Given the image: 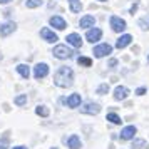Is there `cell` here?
I'll list each match as a JSON object with an SVG mask.
<instances>
[{"label":"cell","mask_w":149,"mask_h":149,"mask_svg":"<svg viewBox=\"0 0 149 149\" xmlns=\"http://www.w3.org/2000/svg\"><path fill=\"white\" fill-rule=\"evenodd\" d=\"M15 27H17V25H15L14 22H5V24L0 27V35H2V37H7V35H10L15 30Z\"/></svg>","instance_id":"13"},{"label":"cell","mask_w":149,"mask_h":149,"mask_svg":"<svg viewBox=\"0 0 149 149\" xmlns=\"http://www.w3.org/2000/svg\"><path fill=\"white\" fill-rule=\"evenodd\" d=\"M94 24H95V19L92 15H84L81 19V22H79L81 29H91V27H94Z\"/></svg>","instance_id":"14"},{"label":"cell","mask_w":149,"mask_h":149,"mask_svg":"<svg viewBox=\"0 0 149 149\" xmlns=\"http://www.w3.org/2000/svg\"><path fill=\"white\" fill-rule=\"evenodd\" d=\"M146 146V141L144 139H136L134 142H132V149H142Z\"/></svg>","instance_id":"24"},{"label":"cell","mask_w":149,"mask_h":149,"mask_svg":"<svg viewBox=\"0 0 149 149\" xmlns=\"http://www.w3.org/2000/svg\"><path fill=\"white\" fill-rule=\"evenodd\" d=\"M15 104L17 106H24V104H27V94H22V95H17L15 97Z\"/></svg>","instance_id":"23"},{"label":"cell","mask_w":149,"mask_h":149,"mask_svg":"<svg viewBox=\"0 0 149 149\" xmlns=\"http://www.w3.org/2000/svg\"><path fill=\"white\" fill-rule=\"evenodd\" d=\"M69 7H70V12L77 14V12L82 10V3H81V0H69Z\"/></svg>","instance_id":"19"},{"label":"cell","mask_w":149,"mask_h":149,"mask_svg":"<svg viewBox=\"0 0 149 149\" xmlns=\"http://www.w3.org/2000/svg\"><path fill=\"white\" fill-rule=\"evenodd\" d=\"M40 35H42V39H44L45 42H55V40H57V35H55L50 29H47V27L40 30Z\"/></svg>","instance_id":"15"},{"label":"cell","mask_w":149,"mask_h":149,"mask_svg":"<svg viewBox=\"0 0 149 149\" xmlns=\"http://www.w3.org/2000/svg\"><path fill=\"white\" fill-rule=\"evenodd\" d=\"M137 132V129L134 126H127V127H124L121 131V139L124 141H127V139H134V134Z\"/></svg>","instance_id":"11"},{"label":"cell","mask_w":149,"mask_h":149,"mask_svg":"<svg viewBox=\"0 0 149 149\" xmlns=\"http://www.w3.org/2000/svg\"><path fill=\"white\" fill-rule=\"evenodd\" d=\"M52 149H59V148H52Z\"/></svg>","instance_id":"32"},{"label":"cell","mask_w":149,"mask_h":149,"mask_svg":"<svg viewBox=\"0 0 149 149\" xmlns=\"http://www.w3.org/2000/svg\"><path fill=\"white\" fill-rule=\"evenodd\" d=\"M62 101L65 102V104H67L69 107H79V106H81V94H72L70 95V97H67V99H62Z\"/></svg>","instance_id":"10"},{"label":"cell","mask_w":149,"mask_h":149,"mask_svg":"<svg viewBox=\"0 0 149 149\" xmlns=\"http://www.w3.org/2000/svg\"><path fill=\"white\" fill-rule=\"evenodd\" d=\"M111 52H112V47H111L109 44H101V45L94 47V55L97 57V59H101V57H106V55H109Z\"/></svg>","instance_id":"4"},{"label":"cell","mask_w":149,"mask_h":149,"mask_svg":"<svg viewBox=\"0 0 149 149\" xmlns=\"http://www.w3.org/2000/svg\"><path fill=\"white\" fill-rule=\"evenodd\" d=\"M116 65H117V61L116 59H112V61L109 62V67H116Z\"/></svg>","instance_id":"28"},{"label":"cell","mask_w":149,"mask_h":149,"mask_svg":"<svg viewBox=\"0 0 149 149\" xmlns=\"http://www.w3.org/2000/svg\"><path fill=\"white\" fill-rule=\"evenodd\" d=\"M99 111H101V106H99V104H95V102H87L84 107H81V112H82V114L95 116V114H99Z\"/></svg>","instance_id":"5"},{"label":"cell","mask_w":149,"mask_h":149,"mask_svg":"<svg viewBox=\"0 0 149 149\" xmlns=\"http://www.w3.org/2000/svg\"><path fill=\"white\" fill-rule=\"evenodd\" d=\"M42 3V0H27V8H35Z\"/></svg>","instance_id":"26"},{"label":"cell","mask_w":149,"mask_h":149,"mask_svg":"<svg viewBox=\"0 0 149 149\" xmlns=\"http://www.w3.org/2000/svg\"><path fill=\"white\" fill-rule=\"evenodd\" d=\"M131 40H132V35H129V34L122 35V37H119V39H117V42H116V47H117V49L127 47L129 44H131Z\"/></svg>","instance_id":"16"},{"label":"cell","mask_w":149,"mask_h":149,"mask_svg":"<svg viewBox=\"0 0 149 149\" xmlns=\"http://www.w3.org/2000/svg\"><path fill=\"white\" fill-rule=\"evenodd\" d=\"M129 95V89L124 87V86H117L114 91V99L116 101H124L126 97Z\"/></svg>","instance_id":"8"},{"label":"cell","mask_w":149,"mask_h":149,"mask_svg":"<svg viewBox=\"0 0 149 149\" xmlns=\"http://www.w3.org/2000/svg\"><path fill=\"white\" fill-rule=\"evenodd\" d=\"M10 2H12V0H0V3H2V5H5V3H10Z\"/></svg>","instance_id":"29"},{"label":"cell","mask_w":149,"mask_h":149,"mask_svg":"<svg viewBox=\"0 0 149 149\" xmlns=\"http://www.w3.org/2000/svg\"><path fill=\"white\" fill-rule=\"evenodd\" d=\"M101 2H106V0H101Z\"/></svg>","instance_id":"33"},{"label":"cell","mask_w":149,"mask_h":149,"mask_svg":"<svg viewBox=\"0 0 149 149\" xmlns=\"http://www.w3.org/2000/svg\"><path fill=\"white\" fill-rule=\"evenodd\" d=\"M0 149H5V148H2V146H0Z\"/></svg>","instance_id":"31"},{"label":"cell","mask_w":149,"mask_h":149,"mask_svg":"<svg viewBox=\"0 0 149 149\" xmlns=\"http://www.w3.org/2000/svg\"><path fill=\"white\" fill-rule=\"evenodd\" d=\"M49 74V65L47 64H37L34 67V77L35 79H44Z\"/></svg>","instance_id":"7"},{"label":"cell","mask_w":149,"mask_h":149,"mask_svg":"<svg viewBox=\"0 0 149 149\" xmlns=\"http://www.w3.org/2000/svg\"><path fill=\"white\" fill-rule=\"evenodd\" d=\"M17 72H19L24 79H29V77H30V69H29V65H25V64L17 65Z\"/></svg>","instance_id":"18"},{"label":"cell","mask_w":149,"mask_h":149,"mask_svg":"<svg viewBox=\"0 0 149 149\" xmlns=\"http://www.w3.org/2000/svg\"><path fill=\"white\" fill-rule=\"evenodd\" d=\"M136 94H137V95H142V94H146V89H144V87H139L137 91H136Z\"/></svg>","instance_id":"27"},{"label":"cell","mask_w":149,"mask_h":149,"mask_svg":"<svg viewBox=\"0 0 149 149\" xmlns=\"http://www.w3.org/2000/svg\"><path fill=\"white\" fill-rule=\"evenodd\" d=\"M148 61H149V57H148Z\"/></svg>","instance_id":"34"},{"label":"cell","mask_w":149,"mask_h":149,"mask_svg":"<svg viewBox=\"0 0 149 149\" xmlns=\"http://www.w3.org/2000/svg\"><path fill=\"white\" fill-rule=\"evenodd\" d=\"M111 27H112L114 32H122L126 29V20L121 19V17H117V15H112L111 17Z\"/></svg>","instance_id":"3"},{"label":"cell","mask_w":149,"mask_h":149,"mask_svg":"<svg viewBox=\"0 0 149 149\" xmlns=\"http://www.w3.org/2000/svg\"><path fill=\"white\" fill-rule=\"evenodd\" d=\"M35 112H37V116H42V117H47V116L50 114V111H49L45 106H39V107L35 109Z\"/></svg>","instance_id":"20"},{"label":"cell","mask_w":149,"mask_h":149,"mask_svg":"<svg viewBox=\"0 0 149 149\" xmlns=\"http://www.w3.org/2000/svg\"><path fill=\"white\" fill-rule=\"evenodd\" d=\"M12 149H27L25 146H17V148H12Z\"/></svg>","instance_id":"30"},{"label":"cell","mask_w":149,"mask_h":149,"mask_svg":"<svg viewBox=\"0 0 149 149\" xmlns=\"http://www.w3.org/2000/svg\"><path fill=\"white\" fill-rule=\"evenodd\" d=\"M77 62H79V65H84V67H91L92 65V61L89 57H79Z\"/></svg>","instance_id":"22"},{"label":"cell","mask_w":149,"mask_h":149,"mask_svg":"<svg viewBox=\"0 0 149 149\" xmlns=\"http://www.w3.org/2000/svg\"><path fill=\"white\" fill-rule=\"evenodd\" d=\"M50 25H52V27H55L57 30H64V29L67 27V24H65V20H64L62 17H57V15H54V17H50Z\"/></svg>","instance_id":"12"},{"label":"cell","mask_w":149,"mask_h":149,"mask_svg":"<svg viewBox=\"0 0 149 149\" xmlns=\"http://www.w3.org/2000/svg\"><path fill=\"white\" fill-rule=\"evenodd\" d=\"M52 54H54V57H57V59H62V61H64V59H70L74 52H72V50L67 47V45H55Z\"/></svg>","instance_id":"2"},{"label":"cell","mask_w":149,"mask_h":149,"mask_svg":"<svg viewBox=\"0 0 149 149\" xmlns=\"http://www.w3.org/2000/svg\"><path fill=\"white\" fill-rule=\"evenodd\" d=\"M101 37H102V30H101V29H95V27L94 29H89L87 34H86V39H87V42H91V44L101 40Z\"/></svg>","instance_id":"6"},{"label":"cell","mask_w":149,"mask_h":149,"mask_svg":"<svg viewBox=\"0 0 149 149\" xmlns=\"http://www.w3.org/2000/svg\"><path fill=\"white\" fill-rule=\"evenodd\" d=\"M109 92V86L107 84H101L99 87H97V94L99 95H104V94H107Z\"/></svg>","instance_id":"25"},{"label":"cell","mask_w":149,"mask_h":149,"mask_svg":"<svg viewBox=\"0 0 149 149\" xmlns=\"http://www.w3.org/2000/svg\"><path fill=\"white\" fill-rule=\"evenodd\" d=\"M106 119H107V121H111L112 124H121V122H122V121H121V117H119L117 114H114V112H109Z\"/></svg>","instance_id":"21"},{"label":"cell","mask_w":149,"mask_h":149,"mask_svg":"<svg viewBox=\"0 0 149 149\" xmlns=\"http://www.w3.org/2000/svg\"><path fill=\"white\" fill-rule=\"evenodd\" d=\"M67 146H69V149H81L82 144H81L79 136H75V134L70 136V137H69V141H67Z\"/></svg>","instance_id":"17"},{"label":"cell","mask_w":149,"mask_h":149,"mask_svg":"<svg viewBox=\"0 0 149 149\" xmlns=\"http://www.w3.org/2000/svg\"><path fill=\"white\" fill-rule=\"evenodd\" d=\"M74 81V72L70 67H61L54 74V84L59 87H70Z\"/></svg>","instance_id":"1"},{"label":"cell","mask_w":149,"mask_h":149,"mask_svg":"<svg viewBox=\"0 0 149 149\" xmlns=\"http://www.w3.org/2000/svg\"><path fill=\"white\" fill-rule=\"evenodd\" d=\"M65 40H67V44H70V45L75 47V49L82 47V39H81L79 34H69L67 37H65Z\"/></svg>","instance_id":"9"}]
</instances>
